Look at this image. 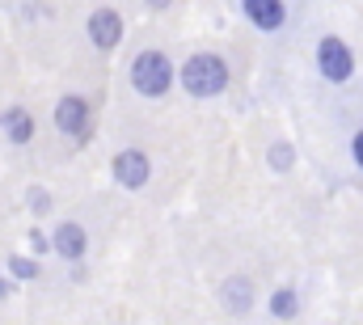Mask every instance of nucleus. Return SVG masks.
<instances>
[{"instance_id":"2","label":"nucleus","mask_w":363,"mask_h":325,"mask_svg":"<svg viewBox=\"0 0 363 325\" xmlns=\"http://www.w3.org/2000/svg\"><path fill=\"white\" fill-rule=\"evenodd\" d=\"M127 84H131L140 97L161 101V97L178 84V68H174V60H169L161 47H144V51H135L131 64H127Z\"/></svg>"},{"instance_id":"14","label":"nucleus","mask_w":363,"mask_h":325,"mask_svg":"<svg viewBox=\"0 0 363 325\" xmlns=\"http://www.w3.org/2000/svg\"><path fill=\"white\" fill-rule=\"evenodd\" d=\"M26 207H30V216L47 220V216H51V207H55V199H51V190H47V186H30V190H26Z\"/></svg>"},{"instance_id":"10","label":"nucleus","mask_w":363,"mask_h":325,"mask_svg":"<svg viewBox=\"0 0 363 325\" xmlns=\"http://www.w3.org/2000/svg\"><path fill=\"white\" fill-rule=\"evenodd\" d=\"M0 131H4V140H9V144L26 148V144H34L38 123H34V114H30L26 106H9V110H0Z\"/></svg>"},{"instance_id":"5","label":"nucleus","mask_w":363,"mask_h":325,"mask_svg":"<svg viewBox=\"0 0 363 325\" xmlns=\"http://www.w3.org/2000/svg\"><path fill=\"white\" fill-rule=\"evenodd\" d=\"M85 38H89L93 51L114 55V51L123 47V38H127V21H123V13L110 9V4H97L89 17H85Z\"/></svg>"},{"instance_id":"4","label":"nucleus","mask_w":363,"mask_h":325,"mask_svg":"<svg viewBox=\"0 0 363 325\" xmlns=\"http://www.w3.org/2000/svg\"><path fill=\"white\" fill-rule=\"evenodd\" d=\"M313 64H317V77L330 84H347L355 77V51L342 34H321L317 51H313Z\"/></svg>"},{"instance_id":"18","label":"nucleus","mask_w":363,"mask_h":325,"mask_svg":"<svg viewBox=\"0 0 363 325\" xmlns=\"http://www.w3.org/2000/svg\"><path fill=\"white\" fill-rule=\"evenodd\" d=\"M169 4H174V0H144V9H148V13H165Z\"/></svg>"},{"instance_id":"16","label":"nucleus","mask_w":363,"mask_h":325,"mask_svg":"<svg viewBox=\"0 0 363 325\" xmlns=\"http://www.w3.org/2000/svg\"><path fill=\"white\" fill-rule=\"evenodd\" d=\"M47 237H43V228H30V249H34V253H47Z\"/></svg>"},{"instance_id":"11","label":"nucleus","mask_w":363,"mask_h":325,"mask_svg":"<svg viewBox=\"0 0 363 325\" xmlns=\"http://www.w3.org/2000/svg\"><path fill=\"white\" fill-rule=\"evenodd\" d=\"M267 313L271 321H296L304 313V300H300V287L296 283H279L271 287V300H267Z\"/></svg>"},{"instance_id":"12","label":"nucleus","mask_w":363,"mask_h":325,"mask_svg":"<svg viewBox=\"0 0 363 325\" xmlns=\"http://www.w3.org/2000/svg\"><path fill=\"white\" fill-rule=\"evenodd\" d=\"M4 275H13L17 283H34V279L43 275V266H38V258H34V253H9Z\"/></svg>"},{"instance_id":"6","label":"nucleus","mask_w":363,"mask_h":325,"mask_svg":"<svg viewBox=\"0 0 363 325\" xmlns=\"http://www.w3.org/2000/svg\"><path fill=\"white\" fill-rule=\"evenodd\" d=\"M110 177H114V186L135 194V190H144L152 182V157L144 148H118L110 157Z\"/></svg>"},{"instance_id":"9","label":"nucleus","mask_w":363,"mask_h":325,"mask_svg":"<svg viewBox=\"0 0 363 325\" xmlns=\"http://www.w3.org/2000/svg\"><path fill=\"white\" fill-rule=\"evenodd\" d=\"M241 13L254 30L262 34H279L287 26V4L283 0H241Z\"/></svg>"},{"instance_id":"1","label":"nucleus","mask_w":363,"mask_h":325,"mask_svg":"<svg viewBox=\"0 0 363 325\" xmlns=\"http://www.w3.org/2000/svg\"><path fill=\"white\" fill-rule=\"evenodd\" d=\"M178 81H182V93H186V97L211 101V97H220V93L233 84V68H228V60L216 55V51H194V55L182 64Z\"/></svg>"},{"instance_id":"8","label":"nucleus","mask_w":363,"mask_h":325,"mask_svg":"<svg viewBox=\"0 0 363 325\" xmlns=\"http://www.w3.org/2000/svg\"><path fill=\"white\" fill-rule=\"evenodd\" d=\"M51 253L55 258H64V262H85V253H89V233H85V224H77V220H60L55 228H51Z\"/></svg>"},{"instance_id":"13","label":"nucleus","mask_w":363,"mask_h":325,"mask_svg":"<svg viewBox=\"0 0 363 325\" xmlns=\"http://www.w3.org/2000/svg\"><path fill=\"white\" fill-rule=\"evenodd\" d=\"M267 165H271L274 173H291V169H296V148H291V140H274L271 148H267Z\"/></svg>"},{"instance_id":"15","label":"nucleus","mask_w":363,"mask_h":325,"mask_svg":"<svg viewBox=\"0 0 363 325\" xmlns=\"http://www.w3.org/2000/svg\"><path fill=\"white\" fill-rule=\"evenodd\" d=\"M351 165H355V169L363 173V127L355 131V136H351Z\"/></svg>"},{"instance_id":"17","label":"nucleus","mask_w":363,"mask_h":325,"mask_svg":"<svg viewBox=\"0 0 363 325\" xmlns=\"http://www.w3.org/2000/svg\"><path fill=\"white\" fill-rule=\"evenodd\" d=\"M13 292H17V279L13 275H0V300H9Z\"/></svg>"},{"instance_id":"3","label":"nucleus","mask_w":363,"mask_h":325,"mask_svg":"<svg viewBox=\"0 0 363 325\" xmlns=\"http://www.w3.org/2000/svg\"><path fill=\"white\" fill-rule=\"evenodd\" d=\"M51 123H55V131H60L64 140H72V144H89V136H93L89 97H81V93H60L55 106H51Z\"/></svg>"},{"instance_id":"7","label":"nucleus","mask_w":363,"mask_h":325,"mask_svg":"<svg viewBox=\"0 0 363 325\" xmlns=\"http://www.w3.org/2000/svg\"><path fill=\"white\" fill-rule=\"evenodd\" d=\"M216 304L228 313V317H250L258 309V283L250 275H224L216 283Z\"/></svg>"}]
</instances>
